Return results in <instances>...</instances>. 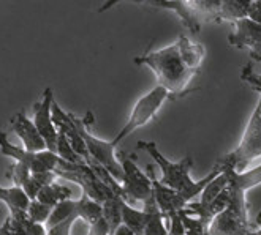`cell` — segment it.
<instances>
[{"mask_svg":"<svg viewBox=\"0 0 261 235\" xmlns=\"http://www.w3.org/2000/svg\"><path fill=\"white\" fill-rule=\"evenodd\" d=\"M135 64L150 68L157 77V85L165 87L171 98H179L192 92L189 85L199 73L186 62L177 41L163 49L149 51L135 57Z\"/></svg>","mask_w":261,"mask_h":235,"instance_id":"6da1fadb","label":"cell"},{"mask_svg":"<svg viewBox=\"0 0 261 235\" xmlns=\"http://www.w3.org/2000/svg\"><path fill=\"white\" fill-rule=\"evenodd\" d=\"M136 147L143 152H146L150 158L157 163V166L162 169L160 182L163 185H166L168 188H171V190L179 191L187 202H192L198 194H201L203 190L206 188V185L211 180L216 179L222 172V167L216 163V166H214V169L211 170V174H207L201 180L193 182L190 179V170L193 167V158L190 155H187L186 158H182L177 163H173L159 150L157 144L152 142V140H138Z\"/></svg>","mask_w":261,"mask_h":235,"instance_id":"7a4b0ae2","label":"cell"},{"mask_svg":"<svg viewBox=\"0 0 261 235\" xmlns=\"http://www.w3.org/2000/svg\"><path fill=\"white\" fill-rule=\"evenodd\" d=\"M261 156V101L258 98L256 106L249 119L247 127L244 130L239 145L226 153L217 161V164L223 169H234L236 172H242L247 169L253 160Z\"/></svg>","mask_w":261,"mask_h":235,"instance_id":"3957f363","label":"cell"},{"mask_svg":"<svg viewBox=\"0 0 261 235\" xmlns=\"http://www.w3.org/2000/svg\"><path fill=\"white\" fill-rule=\"evenodd\" d=\"M73 120H74V125H76V128H78L81 137L84 139L90 158L97 161L98 164H101L117 182H120L122 177H124V170H122V164L116 155V145L113 144V140L98 139L89 130L92 122H94V114L87 112L84 119H80L73 114Z\"/></svg>","mask_w":261,"mask_h":235,"instance_id":"277c9868","label":"cell"},{"mask_svg":"<svg viewBox=\"0 0 261 235\" xmlns=\"http://www.w3.org/2000/svg\"><path fill=\"white\" fill-rule=\"evenodd\" d=\"M228 203H229L228 175L226 172L222 170L216 179L206 185L198 202L187 203L186 212L192 216H196L206 226H211L212 219L219 213H222L228 207Z\"/></svg>","mask_w":261,"mask_h":235,"instance_id":"5b68a950","label":"cell"},{"mask_svg":"<svg viewBox=\"0 0 261 235\" xmlns=\"http://www.w3.org/2000/svg\"><path fill=\"white\" fill-rule=\"evenodd\" d=\"M168 98H171L170 93H168V90L162 85H155L150 92H147L146 95H143L133 106L127 123L122 127V130L113 139V144L117 147L122 140L127 139L138 128L144 127V125H147L152 119H155L157 112L160 111V107L163 106V103Z\"/></svg>","mask_w":261,"mask_h":235,"instance_id":"8992f818","label":"cell"},{"mask_svg":"<svg viewBox=\"0 0 261 235\" xmlns=\"http://www.w3.org/2000/svg\"><path fill=\"white\" fill-rule=\"evenodd\" d=\"M0 153L4 156L14 160L27 166L32 172H54V169L60 164L62 158L59 155L43 150V152H29L24 147H18L8 140L7 133L0 131Z\"/></svg>","mask_w":261,"mask_h":235,"instance_id":"52a82bcc","label":"cell"},{"mask_svg":"<svg viewBox=\"0 0 261 235\" xmlns=\"http://www.w3.org/2000/svg\"><path fill=\"white\" fill-rule=\"evenodd\" d=\"M252 223L249 219L247 202L229 199L228 207L212 219L209 226L211 235H250Z\"/></svg>","mask_w":261,"mask_h":235,"instance_id":"ba28073f","label":"cell"},{"mask_svg":"<svg viewBox=\"0 0 261 235\" xmlns=\"http://www.w3.org/2000/svg\"><path fill=\"white\" fill-rule=\"evenodd\" d=\"M119 161L122 164V170H124V177L120 180L122 185V193H124V200H147L153 196V188L152 180L149 174L138 167L135 163L133 155H119Z\"/></svg>","mask_w":261,"mask_h":235,"instance_id":"9c48e42d","label":"cell"},{"mask_svg":"<svg viewBox=\"0 0 261 235\" xmlns=\"http://www.w3.org/2000/svg\"><path fill=\"white\" fill-rule=\"evenodd\" d=\"M53 103H54V90L53 87H46L41 100L34 104V123L46 142V149L56 153L57 149V136L59 131L53 120Z\"/></svg>","mask_w":261,"mask_h":235,"instance_id":"30bf717a","label":"cell"},{"mask_svg":"<svg viewBox=\"0 0 261 235\" xmlns=\"http://www.w3.org/2000/svg\"><path fill=\"white\" fill-rule=\"evenodd\" d=\"M234 30L228 37V43L236 49L247 51L250 58L261 62V24L244 18L233 22Z\"/></svg>","mask_w":261,"mask_h":235,"instance_id":"8fae6325","label":"cell"},{"mask_svg":"<svg viewBox=\"0 0 261 235\" xmlns=\"http://www.w3.org/2000/svg\"><path fill=\"white\" fill-rule=\"evenodd\" d=\"M228 175V193L229 199L238 202H247L245 194L253 190L255 186L261 185V163L253 166L252 169H245L242 172H236L234 169H223Z\"/></svg>","mask_w":261,"mask_h":235,"instance_id":"7c38bea8","label":"cell"},{"mask_svg":"<svg viewBox=\"0 0 261 235\" xmlns=\"http://www.w3.org/2000/svg\"><path fill=\"white\" fill-rule=\"evenodd\" d=\"M147 174L152 180V188H153V197H155L157 205L160 207L162 213L165 215V218H170L171 215L179 213L180 210H184L187 207V200L184 199V196L176 191L168 188L166 185H163L153 174L152 166H147Z\"/></svg>","mask_w":261,"mask_h":235,"instance_id":"4fadbf2b","label":"cell"},{"mask_svg":"<svg viewBox=\"0 0 261 235\" xmlns=\"http://www.w3.org/2000/svg\"><path fill=\"white\" fill-rule=\"evenodd\" d=\"M11 123V130L14 131L21 140H22V147L29 152H43L48 150L46 149V142L38 133L34 120H30L24 111H19L18 114H14V117L10 120Z\"/></svg>","mask_w":261,"mask_h":235,"instance_id":"5bb4252c","label":"cell"},{"mask_svg":"<svg viewBox=\"0 0 261 235\" xmlns=\"http://www.w3.org/2000/svg\"><path fill=\"white\" fill-rule=\"evenodd\" d=\"M0 200H2L10 210V216L14 219H21L27 215V207L30 203V197L24 193L19 186L4 188L0 186Z\"/></svg>","mask_w":261,"mask_h":235,"instance_id":"9a60e30c","label":"cell"},{"mask_svg":"<svg viewBox=\"0 0 261 235\" xmlns=\"http://www.w3.org/2000/svg\"><path fill=\"white\" fill-rule=\"evenodd\" d=\"M144 203V210L147 212V223L144 227V235H168V227L165 226V215L157 205L155 197H149Z\"/></svg>","mask_w":261,"mask_h":235,"instance_id":"2e32d148","label":"cell"},{"mask_svg":"<svg viewBox=\"0 0 261 235\" xmlns=\"http://www.w3.org/2000/svg\"><path fill=\"white\" fill-rule=\"evenodd\" d=\"M146 223H147L146 210H136L127 200L122 202V224L127 226L135 235H144Z\"/></svg>","mask_w":261,"mask_h":235,"instance_id":"e0dca14e","label":"cell"},{"mask_svg":"<svg viewBox=\"0 0 261 235\" xmlns=\"http://www.w3.org/2000/svg\"><path fill=\"white\" fill-rule=\"evenodd\" d=\"M122 202H124V199L119 194H114L113 197L101 203L103 218L110 227V235H113L117 230V227L122 224Z\"/></svg>","mask_w":261,"mask_h":235,"instance_id":"ac0fdd59","label":"cell"},{"mask_svg":"<svg viewBox=\"0 0 261 235\" xmlns=\"http://www.w3.org/2000/svg\"><path fill=\"white\" fill-rule=\"evenodd\" d=\"M35 199L43 202V203H48V205H51V207H56L59 202L71 199V190L64 185H59V183L53 182L49 185H46L43 190L37 194Z\"/></svg>","mask_w":261,"mask_h":235,"instance_id":"d6986e66","label":"cell"},{"mask_svg":"<svg viewBox=\"0 0 261 235\" xmlns=\"http://www.w3.org/2000/svg\"><path fill=\"white\" fill-rule=\"evenodd\" d=\"M122 2H133V4L147 5V7L157 8V10H168V11H173L176 14L179 11V0H106V2L98 8V13L108 11Z\"/></svg>","mask_w":261,"mask_h":235,"instance_id":"ffe728a7","label":"cell"},{"mask_svg":"<svg viewBox=\"0 0 261 235\" xmlns=\"http://www.w3.org/2000/svg\"><path fill=\"white\" fill-rule=\"evenodd\" d=\"M71 216L80 218V215H78V205H76V202L71 200V199L62 200V202H59L56 207H53L51 216H49L48 221H46L44 226H46V229L54 227V226H57L59 223L65 221V219H68V218H71Z\"/></svg>","mask_w":261,"mask_h":235,"instance_id":"44dd1931","label":"cell"},{"mask_svg":"<svg viewBox=\"0 0 261 235\" xmlns=\"http://www.w3.org/2000/svg\"><path fill=\"white\" fill-rule=\"evenodd\" d=\"M54 177H57L54 172H32V175H30L29 182L22 186V190L30 197V200H32L46 185L54 182Z\"/></svg>","mask_w":261,"mask_h":235,"instance_id":"7402d4cb","label":"cell"},{"mask_svg":"<svg viewBox=\"0 0 261 235\" xmlns=\"http://www.w3.org/2000/svg\"><path fill=\"white\" fill-rule=\"evenodd\" d=\"M56 155H59L60 158L68 161V163H74V164H81V163H86L81 156L74 152V149L71 147L70 140L67 139V136L64 133L59 131V136H57V149H56Z\"/></svg>","mask_w":261,"mask_h":235,"instance_id":"603a6c76","label":"cell"},{"mask_svg":"<svg viewBox=\"0 0 261 235\" xmlns=\"http://www.w3.org/2000/svg\"><path fill=\"white\" fill-rule=\"evenodd\" d=\"M51 212H53V207L48 205V203H43L37 199H32L27 207V216L32 219L35 223H41V224H46V221L49 219L51 216Z\"/></svg>","mask_w":261,"mask_h":235,"instance_id":"cb8c5ba5","label":"cell"},{"mask_svg":"<svg viewBox=\"0 0 261 235\" xmlns=\"http://www.w3.org/2000/svg\"><path fill=\"white\" fill-rule=\"evenodd\" d=\"M182 223L186 226V235H211L209 226H206L203 221H199L196 216H192L186 212V209L180 210Z\"/></svg>","mask_w":261,"mask_h":235,"instance_id":"d4e9b609","label":"cell"},{"mask_svg":"<svg viewBox=\"0 0 261 235\" xmlns=\"http://www.w3.org/2000/svg\"><path fill=\"white\" fill-rule=\"evenodd\" d=\"M30 175H32V170H30L27 166L21 164V163H14V164H11V167L8 169V179L13 182L14 186L22 188V186L29 182Z\"/></svg>","mask_w":261,"mask_h":235,"instance_id":"484cf974","label":"cell"},{"mask_svg":"<svg viewBox=\"0 0 261 235\" xmlns=\"http://www.w3.org/2000/svg\"><path fill=\"white\" fill-rule=\"evenodd\" d=\"M241 79H242L244 82H247L253 90H256V92H258V98H259V101H261V74L258 76V74H255V73H253V70H252V64L245 65V67L242 68Z\"/></svg>","mask_w":261,"mask_h":235,"instance_id":"4316f807","label":"cell"},{"mask_svg":"<svg viewBox=\"0 0 261 235\" xmlns=\"http://www.w3.org/2000/svg\"><path fill=\"white\" fill-rule=\"evenodd\" d=\"M16 221H19L22 224V227L27 232V235H48V229H46L44 224L32 221V219H30L27 215L24 218H21V219H16Z\"/></svg>","mask_w":261,"mask_h":235,"instance_id":"83f0119b","label":"cell"},{"mask_svg":"<svg viewBox=\"0 0 261 235\" xmlns=\"http://www.w3.org/2000/svg\"><path fill=\"white\" fill-rule=\"evenodd\" d=\"M0 235H27V232L24 230V227L19 221L8 216L5 219L4 226H0Z\"/></svg>","mask_w":261,"mask_h":235,"instance_id":"f1b7e54d","label":"cell"},{"mask_svg":"<svg viewBox=\"0 0 261 235\" xmlns=\"http://www.w3.org/2000/svg\"><path fill=\"white\" fill-rule=\"evenodd\" d=\"M80 218H76V216H71L68 219H65V221L62 223H59L57 226L54 227H49L48 229V235H70L71 233V226L78 221Z\"/></svg>","mask_w":261,"mask_h":235,"instance_id":"f546056e","label":"cell"},{"mask_svg":"<svg viewBox=\"0 0 261 235\" xmlns=\"http://www.w3.org/2000/svg\"><path fill=\"white\" fill-rule=\"evenodd\" d=\"M170 229H168V235H186V226L182 223V218H180V212L176 215H171L170 218Z\"/></svg>","mask_w":261,"mask_h":235,"instance_id":"4dcf8cb0","label":"cell"},{"mask_svg":"<svg viewBox=\"0 0 261 235\" xmlns=\"http://www.w3.org/2000/svg\"><path fill=\"white\" fill-rule=\"evenodd\" d=\"M87 235H110V227H108V224H106L105 218H100L98 221L90 224Z\"/></svg>","mask_w":261,"mask_h":235,"instance_id":"1f68e13d","label":"cell"},{"mask_svg":"<svg viewBox=\"0 0 261 235\" xmlns=\"http://www.w3.org/2000/svg\"><path fill=\"white\" fill-rule=\"evenodd\" d=\"M247 18L255 21L256 24H261V0H253L252 5H250Z\"/></svg>","mask_w":261,"mask_h":235,"instance_id":"d6a6232c","label":"cell"},{"mask_svg":"<svg viewBox=\"0 0 261 235\" xmlns=\"http://www.w3.org/2000/svg\"><path fill=\"white\" fill-rule=\"evenodd\" d=\"M250 235H261V227H255V229L250 232Z\"/></svg>","mask_w":261,"mask_h":235,"instance_id":"836d02e7","label":"cell"}]
</instances>
